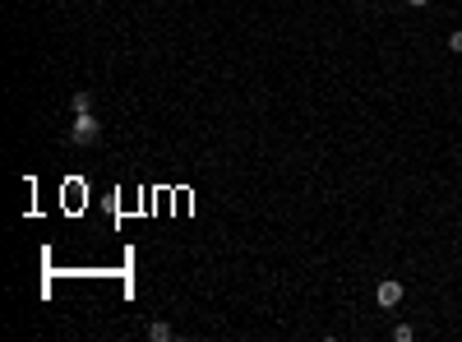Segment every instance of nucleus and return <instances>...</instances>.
I'll return each instance as SVG.
<instances>
[{"mask_svg":"<svg viewBox=\"0 0 462 342\" xmlns=\"http://www.w3.org/2000/svg\"><path fill=\"white\" fill-rule=\"evenodd\" d=\"M407 5H425V0H407Z\"/></svg>","mask_w":462,"mask_h":342,"instance_id":"nucleus-7","label":"nucleus"},{"mask_svg":"<svg viewBox=\"0 0 462 342\" xmlns=\"http://www.w3.org/2000/svg\"><path fill=\"white\" fill-rule=\"evenodd\" d=\"M374 301H379V305H384V310H393V305H398L402 301V282H379V292H374Z\"/></svg>","mask_w":462,"mask_h":342,"instance_id":"nucleus-2","label":"nucleus"},{"mask_svg":"<svg viewBox=\"0 0 462 342\" xmlns=\"http://www.w3.org/2000/svg\"><path fill=\"white\" fill-rule=\"evenodd\" d=\"M448 51H458V56H462V28L453 32V37H448Z\"/></svg>","mask_w":462,"mask_h":342,"instance_id":"nucleus-6","label":"nucleus"},{"mask_svg":"<svg viewBox=\"0 0 462 342\" xmlns=\"http://www.w3.org/2000/svg\"><path fill=\"white\" fill-rule=\"evenodd\" d=\"M74 111H92V93H83V88H79V93H74Z\"/></svg>","mask_w":462,"mask_h":342,"instance_id":"nucleus-3","label":"nucleus"},{"mask_svg":"<svg viewBox=\"0 0 462 342\" xmlns=\"http://www.w3.org/2000/svg\"><path fill=\"white\" fill-rule=\"evenodd\" d=\"M148 338H157V342H167V338H171V324H153V328H148Z\"/></svg>","mask_w":462,"mask_h":342,"instance_id":"nucleus-4","label":"nucleus"},{"mask_svg":"<svg viewBox=\"0 0 462 342\" xmlns=\"http://www.w3.org/2000/svg\"><path fill=\"white\" fill-rule=\"evenodd\" d=\"M97 130H102V121H97L92 111H74V130H70L74 143H92V139H97Z\"/></svg>","mask_w":462,"mask_h":342,"instance_id":"nucleus-1","label":"nucleus"},{"mask_svg":"<svg viewBox=\"0 0 462 342\" xmlns=\"http://www.w3.org/2000/svg\"><path fill=\"white\" fill-rule=\"evenodd\" d=\"M412 338H416L412 324H398V328H393V342H412Z\"/></svg>","mask_w":462,"mask_h":342,"instance_id":"nucleus-5","label":"nucleus"}]
</instances>
